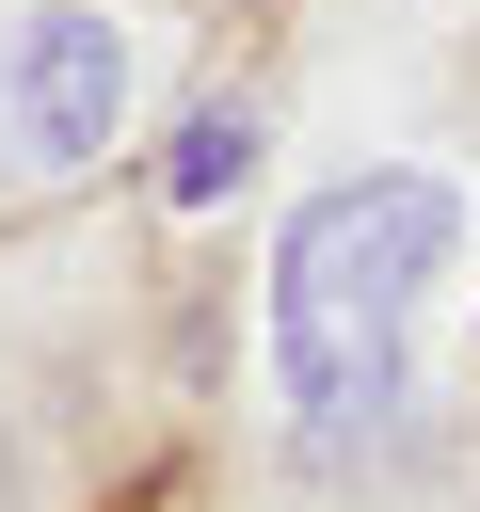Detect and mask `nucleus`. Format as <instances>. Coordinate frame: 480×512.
Listing matches in <instances>:
<instances>
[{
  "mask_svg": "<svg viewBox=\"0 0 480 512\" xmlns=\"http://www.w3.org/2000/svg\"><path fill=\"white\" fill-rule=\"evenodd\" d=\"M448 256H464V192H448L432 160H368V176L304 192L288 240H272V304H256V336H272V400H288L304 432L400 416V384H416V320H432Z\"/></svg>",
  "mask_w": 480,
  "mask_h": 512,
  "instance_id": "f257e3e1",
  "label": "nucleus"
},
{
  "mask_svg": "<svg viewBox=\"0 0 480 512\" xmlns=\"http://www.w3.org/2000/svg\"><path fill=\"white\" fill-rule=\"evenodd\" d=\"M256 144H272V112H256V96H208V112L176 128V160H160V192H176V208H208L224 176H256Z\"/></svg>",
  "mask_w": 480,
  "mask_h": 512,
  "instance_id": "7ed1b4c3",
  "label": "nucleus"
},
{
  "mask_svg": "<svg viewBox=\"0 0 480 512\" xmlns=\"http://www.w3.org/2000/svg\"><path fill=\"white\" fill-rule=\"evenodd\" d=\"M48 480H32V448H16V416H0V512H32Z\"/></svg>",
  "mask_w": 480,
  "mask_h": 512,
  "instance_id": "20e7f679",
  "label": "nucleus"
},
{
  "mask_svg": "<svg viewBox=\"0 0 480 512\" xmlns=\"http://www.w3.org/2000/svg\"><path fill=\"white\" fill-rule=\"evenodd\" d=\"M128 112H144V32H112L96 0L0 16V176H80L128 144Z\"/></svg>",
  "mask_w": 480,
  "mask_h": 512,
  "instance_id": "f03ea898",
  "label": "nucleus"
}]
</instances>
